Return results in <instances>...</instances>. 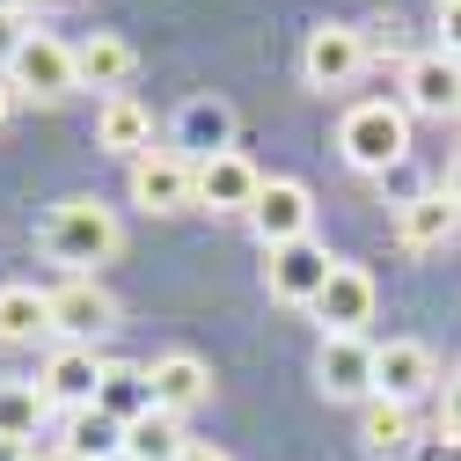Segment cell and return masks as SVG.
I'll use <instances>...</instances> for the list:
<instances>
[{"mask_svg": "<svg viewBox=\"0 0 461 461\" xmlns=\"http://www.w3.org/2000/svg\"><path fill=\"white\" fill-rule=\"evenodd\" d=\"M191 439H184V418H168V411H147L140 425H125V454L132 461H176Z\"/></svg>", "mask_w": 461, "mask_h": 461, "instance_id": "25", "label": "cell"}, {"mask_svg": "<svg viewBox=\"0 0 461 461\" xmlns=\"http://www.w3.org/2000/svg\"><path fill=\"white\" fill-rule=\"evenodd\" d=\"M315 388H322L330 402H374V344H366V337H322Z\"/></svg>", "mask_w": 461, "mask_h": 461, "instance_id": "14", "label": "cell"}, {"mask_svg": "<svg viewBox=\"0 0 461 461\" xmlns=\"http://www.w3.org/2000/svg\"><path fill=\"white\" fill-rule=\"evenodd\" d=\"M168 147L191 154V161L227 154V147H235V110H227L220 95H191V103L176 110V140H168Z\"/></svg>", "mask_w": 461, "mask_h": 461, "instance_id": "17", "label": "cell"}, {"mask_svg": "<svg viewBox=\"0 0 461 461\" xmlns=\"http://www.w3.org/2000/svg\"><path fill=\"white\" fill-rule=\"evenodd\" d=\"M118 461H132V454H118Z\"/></svg>", "mask_w": 461, "mask_h": 461, "instance_id": "36", "label": "cell"}, {"mask_svg": "<svg viewBox=\"0 0 461 461\" xmlns=\"http://www.w3.org/2000/svg\"><path fill=\"white\" fill-rule=\"evenodd\" d=\"M366 74V30H352V23H315L308 30V44H301V81L308 88H352Z\"/></svg>", "mask_w": 461, "mask_h": 461, "instance_id": "5", "label": "cell"}, {"mask_svg": "<svg viewBox=\"0 0 461 461\" xmlns=\"http://www.w3.org/2000/svg\"><path fill=\"white\" fill-rule=\"evenodd\" d=\"M15 103H23V95H15V81H8V74H0V125H8V118H15Z\"/></svg>", "mask_w": 461, "mask_h": 461, "instance_id": "30", "label": "cell"}, {"mask_svg": "<svg viewBox=\"0 0 461 461\" xmlns=\"http://www.w3.org/2000/svg\"><path fill=\"white\" fill-rule=\"evenodd\" d=\"M374 301H381L374 271H366V264H344V257H337L330 285L315 294V322H322V337H366V322H374Z\"/></svg>", "mask_w": 461, "mask_h": 461, "instance_id": "10", "label": "cell"}, {"mask_svg": "<svg viewBox=\"0 0 461 461\" xmlns=\"http://www.w3.org/2000/svg\"><path fill=\"white\" fill-rule=\"evenodd\" d=\"M8 81H15L23 103H67V95L81 88V74H74V44H59L51 30H30V37L15 44V59H8Z\"/></svg>", "mask_w": 461, "mask_h": 461, "instance_id": "4", "label": "cell"}, {"mask_svg": "<svg viewBox=\"0 0 461 461\" xmlns=\"http://www.w3.org/2000/svg\"><path fill=\"white\" fill-rule=\"evenodd\" d=\"M103 352H95V344H51V359H44V374H37V388L51 395V411H88V402H95V388H103Z\"/></svg>", "mask_w": 461, "mask_h": 461, "instance_id": "11", "label": "cell"}, {"mask_svg": "<svg viewBox=\"0 0 461 461\" xmlns=\"http://www.w3.org/2000/svg\"><path fill=\"white\" fill-rule=\"evenodd\" d=\"M118 330V301L103 278H67L51 285V344H95Z\"/></svg>", "mask_w": 461, "mask_h": 461, "instance_id": "7", "label": "cell"}, {"mask_svg": "<svg viewBox=\"0 0 461 461\" xmlns=\"http://www.w3.org/2000/svg\"><path fill=\"white\" fill-rule=\"evenodd\" d=\"M439 51L461 59V0H439Z\"/></svg>", "mask_w": 461, "mask_h": 461, "instance_id": "27", "label": "cell"}, {"mask_svg": "<svg viewBox=\"0 0 461 461\" xmlns=\"http://www.w3.org/2000/svg\"><path fill=\"white\" fill-rule=\"evenodd\" d=\"M23 8H67V0H23Z\"/></svg>", "mask_w": 461, "mask_h": 461, "instance_id": "34", "label": "cell"}, {"mask_svg": "<svg viewBox=\"0 0 461 461\" xmlns=\"http://www.w3.org/2000/svg\"><path fill=\"white\" fill-rule=\"evenodd\" d=\"M132 67H140V51H132V44L118 37V30H88V37L74 44V74H81V88H103V95H125Z\"/></svg>", "mask_w": 461, "mask_h": 461, "instance_id": "18", "label": "cell"}, {"mask_svg": "<svg viewBox=\"0 0 461 461\" xmlns=\"http://www.w3.org/2000/svg\"><path fill=\"white\" fill-rule=\"evenodd\" d=\"M37 249L51 264H67V278H95L125 249V227H118V212H110L103 198H59L37 220Z\"/></svg>", "mask_w": 461, "mask_h": 461, "instance_id": "1", "label": "cell"}, {"mask_svg": "<svg viewBox=\"0 0 461 461\" xmlns=\"http://www.w3.org/2000/svg\"><path fill=\"white\" fill-rule=\"evenodd\" d=\"M0 461H37V454H30L23 439H0Z\"/></svg>", "mask_w": 461, "mask_h": 461, "instance_id": "31", "label": "cell"}, {"mask_svg": "<svg viewBox=\"0 0 461 461\" xmlns=\"http://www.w3.org/2000/svg\"><path fill=\"white\" fill-rule=\"evenodd\" d=\"M257 191H264V176H257V161H249V154L227 147V154L198 161V205H205V212H242V220H249Z\"/></svg>", "mask_w": 461, "mask_h": 461, "instance_id": "16", "label": "cell"}, {"mask_svg": "<svg viewBox=\"0 0 461 461\" xmlns=\"http://www.w3.org/2000/svg\"><path fill=\"white\" fill-rule=\"evenodd\" d=\"M454 118H461V110H454Z\"/></svg>", "mask_w": 461, "mask_h": 461, "instance_id": "37", "label": "cell"}, {"mask_svg": "<svg viewBox=\"0 0 461 461\" xmlns=\"http://www.w3.org/2000/svg\"><path fill=\"white\" fill-rule=\"evenodd\" d=\"M44 418H51V395H44L37 381H0V439H23V447H37Z\"/></svg>", "mask_w": 461, "mask_h": 461, "instance_id": "23", "label": "cell"}, {"mask_svg": "<svg viewBox=\"0 0 461 461\" xmlns=\"http://www.w3.org/2000/svg\"><path fill=\"white\" fill-rule=\"evenodd\" d=\"M147 381H154V411H168V418H191L212 402V366L198 352H161L147 366Z\"/></svg>", "mask_w": 461, "mask_h": 461, "instance_id": "15", "label": "cell"}, {"mask_svg": "<svg viewBox=\"0 0 461 461\" xmlns=\"http://www.w3.org/2000/svg\"><path fill=\"white\" fill-rule=\"evenodd\" d=\"M95 411L118 418V425H140V418L154 411V381H147V366L110 359V366H103V388H95Z\"/></svg>", "mask_w": 461, "mask_h": 461, "instance_id": "20", "label": "cell"}, {"mask_svg": "<svg viewBox=\"0 0 461 461\" xmlns=\"http://www.w3.org/2000/svg\"><path fill=\"white\" fill-rule=\"evenodd\" d=\"M439 359H432V344L425 337H388L374 344V395L388 402H418V395H439Z\"/></svg>", "mask_w": 461, "mask_h": 461, "instance_id": "9", "label": "cell"}, {"mask_svg": "<svg viewBox=\"0 0 461 461\" xmlns=\"http://www.w3.org/2000/svg\"><path fill=\"white\" fill-rule=\"evenodd\" d=\"M30 37V23H23V8L15 15H0V74H8V59H15V44Z\"/></svg>", "mask_w": 461, "mask_h": 461, "instance_id": "28", "label": "cell"}, {"mask_svg": "<svg viewBox=\"0 0 461 461\" xmlns=\"http://www.w3.org/2000/svg\"><path fill=\"white\" fill-rule=\"evenodd\" d=\"M337 257L308 235V242H285V249H264V294L285 301V308H315V294L330 285Z\"/></svg>", "mask_w": 461, "mask_h": 461, "instance_id": "8", "label": "cell"}, {"mask_svg": "<svg viewBox=\"0 0 461 461\" xmlns=\"http://www.w3.org/2000/svg\"><path fill=\"white\" fill-rule=\"evenodd\" d=\"M37 461H81V454H67V447H51V454H37Z\"/></svg>", "mask_w": 461, "mask_h": 461, "instance_id": "33", "label": "cell"}, {"mask_svg": "<svg viewBox=\"0 0 461 461\" xmlns=\"http://www.w3.org/2000/svg\"><path fill=\"white\" fill-rule=\"evenodd\" d=\"M15 8H23V0H0V15H15Z\"/></svg>", "mask_w": 461, "mask_h": 461, "instance_id": "35", "label": "cell"}, {"mask_svg": "<svg viewBox=\"0 0 461 461\" xmlns=\"http://www.w3.org/2000/svg\"><path fill=\"white\" fill-rule=\"evenodd\" d=\"M37 337H51V294H37V285H0V344L23 352Z\"/></svg>", "mask_w": 461, "mask_h": 461, "instance_id": "21", "label": "cell"}, {"mask_svg": "<svg viewBox=\"0 0 461 461\" xmlns=\"http://www.w3.org/2000/svg\"><path fill=\"white\" fill-rule=\"evenodd\" d=\"M359 447L366 454H402L411 447V402H388V395L359 402Z\"/></svg>", "mask_w": 461, "mask_h": 461, "instance_id": "24", "label": "cell"}, {"mask_svg": "<svg viewBox=\"0 0 461 461\" xmlns=\"http://www.w3.org/2000/svg\"><path fill=\"white\" fill-rule=\"evenodd\" d=\"M176 461H235V454H227V447H212V439H191Z\"/></svg>", "mask_w": 461, "mask_h": 461, "instance_id": "29", "label": "cell"}, {"mask_svg": "<svg viewBox=\"0 0 461 461\" xmlns=\"http://www.w3.org/2000/svg\"><path fill=\"white\" fill-rule=\"evenodd\" d=\"M337 154L359 168V176H388V168L411 154V110L374 95V103H352L337 125Z\"/></svg>", "mask_w": 461, "mask_h": 461, "instance_id": "2", "label": "cell"}, {"mask_svg": "<svg viewBox=\"0 0 461 461\" xmlns=\"http://www.w3.org/2000/svg\"><path fill=\"white\" fill-rule=\"evenodd\" d=\"M59 447L81 454V461H118V454H125V425L103 418L95 402H88V411H67V418H59Z\"/></svg>", "mask_w": 461, "mask_h": 461, "instance_id": "22", "label": "cell"}, {"mask_svg": "<svg viewBox=\"0 0 461 461\" xmlns=\"http://www.w3.org/2000/svg\"><path fill=\"white\" fill-rule=\"evenodd\" d=\"M95 147L118 154V161H140V154L154 147V110H147L140 95H103V110H95Z\"/></svg>", "mask_w": 461, "mask_h": 461, "instance_id": "19", "label": "cell"}, {"mask_svg": "<svg viewBox=\"0 0 461 461\" xmlns=\"http://www.w3.org/2000/svg\"><path fill=\"white\" fill-rule=\"evenodd\" d=\"M125 184H132V205L168 220V212H191L198 205V161L176 154V147H147L140 161H125Z\"/></svg>", "mask_w": 461, "mask_h": 461, "instance_id": "3", "label": "cell"}, {"mask_svg": "<svg viewBox=\"0 0 461 461\" xmlns=\"http://www.w3.org/2000/svg\"><path fill=\"white\" fill-rule=\"evenodd\" d=\"M447 191L461 198V147H454V168H447Z\"/></svg>", "mask_w": 461, "mask_h": 461, "instance_id": "32", "label": "cell"}, {"mask_svg": "<svg viewBox=\"0 0 461 461\" xmlns=\"http://www.w3.org/2000/svg\"><path fill=\"white\" fill-rule=\"evenodd\" d=\"M249 227L264 249H285V242H308L315 235V191L301 176H264L257 205H249Z\"/></svg>", "mask_w": 461, "mask_h": 461, "instance_id": "6", "label": "cell"}, {"mask_svg": "<svg viewBox=\"0 0 461 461\" xmlns=\"http://www.w3.org/2000/svg\"><path fill=\"white\" fill-rule=\"evenodd\" d=\"M454 235H461V198L454 191H418V198L395 205V242L411 249V257H432Z\"/></svg>", "mask_w": 461, "mask_h": 461, "instance_id": "13", "label": "cell"}, {"mask_svg": "<svg viewBox=\"0 0 461 461\" xmlns=\"http://www.w3.org/2000/svg\"><path fill=\"white\" fill-rule=\"evenodd\" d=\"M439 439H461V366L439 381Z\"/></svg>", "mask_w": 461, "mask_h": 461, "instance_id": "26", "label": "cell"}, {"mask_svg": "<svg viewBox=\"0 0 461 461\" xmlns=\"http://www.w3.org/2000/svg\"><path fill=\"white\" fill-rule=\"evenodd\" d=\"M402 110L411 118H454L461 110V59H447L439 44L402 59Z\"/></svg>", "mask_w": 461, "mask_h": 461, "instance_id": "12", "label": "cell"}]
</instances>
